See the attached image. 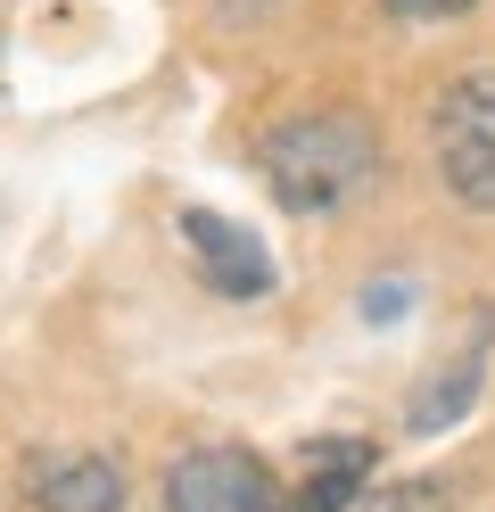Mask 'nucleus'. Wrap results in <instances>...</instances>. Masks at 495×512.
Returning a JSON list of instances; mask_svg holds the SVG:
<instances>
[{
    "label": "nucleus",
    "instance_id": "obj_1",
    "mask_svg": "<svg viewBox=\"0 0 495 512\" xmlns=\"http://www.w3.org/2000/svg\"><path fill=\"white\" fill-rule=\"evenodd\" d=\"M256 174L289 215H330L347 207L355 190H372L380 174V133L355 108H306L281 116L273 133L256 141Z\"/></svg>",
    "mask_w": 495,
    "mask_h": 512
},
{
    "label": "nucleus",
    "instance_id": "obj_2",
    "mask_svg": "<svg viewBox=\"0 0 495 512\" xmlns=\"http://www.w3.org/2000/svg\"><path fill=\"white\" fill-rule=\"evenodd\" d=\"M429 149L462 207H495V67H462L429 108Z\"/></svg>",
    "mask_w": 495,
    "mask_h": 512
},
{
    "label": "nucleus",
    "instance_id": "obj_3",
    "mask_svg": "<svg viewBox=\"0 0 495 512\" xmlns=\"http://www.w3.org/2000/svg\"><path fill=\"white\" fill-rule=\"evenodd\" d=\"M281 471L248 446H190L165 471V512H281Z\"/></svg>",
    "mask_w": 495,
    "mask_h": 512
},
{
    "label": "nucleus",
    "instance_id": "obj_4",
    "mask_svg": "<svg viewBox=\"0 0 495 512\" xmlns=\"http://www.w3.org/2000/svg\"><path fill=\"white\" fill-rule=\"evenodd\" d=\"M182 240H190L198 273H207L223 298H264L273 290V256H264V240L248 232V223H231L215 207H182Z\"/></svg>",
    "mask_w": 495,
    "mask_h": 512
},
{
    "label": "nucleus",
    "instance_id": "obj_5",
    "mask_svg": "<svg viewBox=\"0 0 495 512\" xmlns=\"http://www.w3.org/2000/svg\"><path fill=\"white\" fill-rule=\"evenodd\" d=\"M372 463H380L372 438H314V446H306V479L281 496V512H355Z\"/></svg>",
    "mask_w": 495,
    "mask_h": 512
},
{
    "label": "nucleus",
    "instance_id": "obj_6",
    "mask_svg": "<svg viewBox=\"0 0 495 512\" xmlns=\"http://www.w3.org/2000/svg\"><path fill=\"white\" fill-rule=\"evenodd\" d=\"M33 512H124V471L108 455H42L25 471Z\"/></svg>",
    "mask_w": 495,
    "mask_h": 512
},
{
    "label": "nucleus",
    "instance_id": "obj_7",
    "mask_svg": "<svg viewBox=\"0 0 495 512\" xmlns=\"http://www.w3.org/2000/svg\"><path fill=\"white\" fill-rule=\"evenodd\" d=\"M479 389H487V364H479V347H471V356L438 364V372H429L421 389H413V405H405V430H413V438H438V430H454L462 413L479 405Z\"/></svg>",
    "mask_w": 495,
    "mask_h": 512
},
{
    "label": "nucleus",
    "instance_id": "obj_8",
    "mask_svg": "<svg viewBox=\"0 0 495 512\" xmlns=\"http://www.w3.org/2000/svg\"><path fill=\"white\" fill-rule=\"evenodd\" d=\"M355 512H446V479H396V488H372Z\"/></svg>",
    "mask_w": 495,
    "mask_h": 512
},
{
    "label": "nucleus",
    "instance_id": "obj_9",
    "mask_svg": "<svg viewBox=\"0 0 495 512\" xmlns=\"http://www.w3.org/2000/svg\"><path fill=\"white\" fill-rule=\"evenodd\" d=\"M388 17H405V25H438V17H462V9H479V0H380Z\"/></svg>",
    "mask_w": 495,
    "mask_h": 512
}]
</instances>
